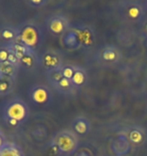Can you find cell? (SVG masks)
<instances>
[{
    "instance_id": "cell-1",
    "label": "cell",
    "mask_w": 147,
    "mask_h": 156,
    "mask_svg": "<svg viewBox=\"0 0 147 156\" xmlns=\"http://www.w3.org/2000/svg\"><path fill=\"white\" fill-rule=\"evenodd\" d=\"M21 40L28 47H33L37 43V33L31 27H25L21 33Z\"/></svg>"
},
{
    "instance_id": "cell-2",
    "label": "cell",
    "mask_w": 147,
    "mask_h": 156,
    "mask_svg": "<svg viewBox=\"0 0 147 156\" xmlns=\"http://www.w3.org/2000/svg\"><path fill=\"white\" fill-rule=\"evenodd\" d=\"M7 114L10 119H13V120H16L18 122L23 120V118L25 117V108L21 104L15 102L8 108Z\"/></svg>"
},
{
    "instance_id": "cell-3",
    "label": "cell",
    "mask_w": 147,
    "mask_h": 156,
    "mask_svg": "<svg viewBox=\"0 0 147 156\" xmlns=\"http://www.w3.org/2000/svg\"><path fill=\"white\" fill-rule=\"evenodd\" d=\"M58 146L64 152H70L75 147V143L73 139L68 136H61L58 140Z\"/></svg>"
},
{
    "instance_id": "cell-4",
    "label": "cell",
    "mask_w": 147,
    "mask_h": 156,
    "mask_svg": "<svg viewBox=\"0 0 147 156\" xmlns=\"http://www.w3.org/2000/svg\"><path fill=\"white\" fill-rule=\"evenodd\" d=\"M32 96H33L34 101L38 102V104H43V102H45L46 99H48V92L42 88H37L34 90Z\"/></svg>"
},
{
    "instance_id": "cell-5",
    "label": "cell",
    "mask_w": 147,
    "mask_h": 156,
    "mask_svg": "<svg viewBox=\"0 0 147 156\" xmlns=\"http://www.w3.org/2000/svg\"><path fill=\"white\" fill-rule=\"evenodd\" d=\"M0 156H20V153L16 148L5 147L0 150Z\"/></svg>"
},
{
    "instance_id": "cell-6",
    "label": "cell",
    "mask_w": 147,
    "mask_h": 156,
    "mask_svg": "<svg viewBox=\"0 0 147 156\" xmlns=\"http://www.w3.org/2000/svg\"><path fill=\"white\" fill-rule=\"evenodd\" d=\"M51 30L54 33H57V34L62 33V30H64V26H62V23L61 20H54L51 23Z\"/></svg>"
},
{
    "instance_id": "cell-7",
    "label": "cell",
    "mask_w": 147,
    "mask_h": 156,
    "mask_svg": "<svg viewBox=\"0 0 147 156\" xmlns=\"http://www.w3.org/2000/svg\"><path fill=\"white\" fill-rule=\"evenodd\" d=\"M73 81H74V83H76V84H78V85H80V84H83V82L85 81V76H84V74L82 72L78 71V72L74 73Z\"/></svg>"
},
{
    "instance_id": "cell-8",
    "label": "cell",
    "mask_w": 147,
    "mask_h": 156,
    "mask_svg": "<svg viewBox=\"0 0 147 156\" xmlns=\"http://www.w3.org/2000/svg\"><path fill=\"white\" fill-rule=\"evenodd\" d=\"M130 139L132 140L133 142L138 143L142 140V135L138 132V131H132L130 134Z\"/></svg>"
},
{
    "instance_id": "cell-9",
    "label": "cell",
    "mask_w": 147,
    "mask_h": 156,
    "mask_svg": "<svg viewBox=\"0 0 147 156\" xmlns=\"http://www.w3.org/2000/svg\"><path fill=\"white\" fill-rule=\"evenodd\" d=\"M75 128H76L77 132H79L81 134L86 133V131H87V125L85 122H78L76 124V126H75Z\"/></svg>"
},
{
    "instance_id": "cell-10",
    "label": "cell",
    "mask_w": 147,
    "mask_h": 156,
    "mask_svg": "<svg viewBox=\"0 0 147 156\" xmlns=\"http://www.w3.org/2000/svg\"><path fill=\"white\" fill-rule=\"evenodd\" d=\"M62 74H64L65 78L70 79V78H73V76H74V71H73V69H71V68H65Z\"/></svg>"
},
{
    "instance_id": "cell-11",
    "label": "cell",
    "mask_w": 147,
    "mask_h": 156,
    "mask_svg": "<svg viewBox=\"0 0 147 156\" xmlns=\"http://www.w3.org/2000/svg\"><path fill=\"white\" fill-rule=\"evenodd\" d=\"M15 49H16V57L18 58H21L22 59L23 58V54H24V52H25V50H24L23 47H21V46H16L15 47Z\"/></svg>"
},
{
    "instance_id": "cell-12",
    "label": "cell",
    "mask_w": 147,
    "mask_h": 156,
    "mask_svg": "<svg viewBox=\"0 0 147 156\" xmlns=\"http://www.w3.org/2000/svg\"><path fill=\"white\" fill-rule=\"evenodd\" d=\"M115 57L116 56L112 51H107L104 53V59H106V60H114Z\"/></svg>"
},
{
    "instance_id": "cell-13",
    "label": "cell",
    "mask_w": 147,
    "mask_h": 156,
    "mask_svg": "<svg viewBox=\"0 0 147 156\" xmlns=\"http://www.w3.org/2000/svg\"><path fill=\"white\" fill-rule=\"evenodd\" d=\"M138 14H139V10H138V8H136V7H132V8H130V10H129V15L131 17H133V18H135L138 16Z\"/></svg>"
},
{
    "instance_id": "cell-14",
    "label": "cell",
    "mask_w": 147,
    "mask_h": 156,
    "mask_svg": "<svg viewBox=\"0 0 147 156\" xmlns=\"http://www.w3.org/2000/svg\"><path fill=\"white\" fill-rule=\"evenodd\" d=\"M8 53L4 51V50H1L0 51V61H2V62H4L6 60H8Z\"/></svg>"
},
{
    "instance_id": "cell-15",
    "label": "cell",
    "mask_w": 147,
    "mask_h": 156,
    "mask_svg": "<svg viewBox=\"0 0 147 156\" xmlns=\"http://www.w3.org/2000/svg\"><path fill=\"white\" fill-rule=\"evenodd\" d=\"M59 85L62 87H68L70 86V81L67 78H62V79H59Z\"/></svg>"
},
{
    "instance_id": "cell-16",
    "label": "cell",
    "mask_w": 147,
    "mask_h": 156,
    "mask_svg": "<svg viewBox=\"0 0 147 156\" xmlns=\"http://www.w3.org/2000/svg\"><path fill=\"white\" fill-rule=\"evenodd\" d=\"M2 36L4 39H12L13 38V34H12L10 30H4L2 34Z\"/></svg>"
},
{
    "instance_id": "cell-17",
    "label": "cell",
    "mask_w": 147,
    "mask_h": 156,
    "mask_svg": "<svg viewBox=\"0 0 147 156\" xmlns=\"http://www.w3.org/2000/svg\"><path fill=\"white\" fill-rule=\"evenodd\" d=\"M22 60V62L24 64H26L27 66H30L31 65V63H32V60H31V58L30 57H28V56H24V57L21 59Z\"/></svg>"
},
{
    "instance_id": "cell-18",
    "label": "cell",
    "mask_w": 147,
    "mask_h": 156,
    "mask_svg": "<svg viewBox=\"0 0 147 156\" xmlns=\"http://www.w3.org/2000/svg\"><path fill=\"white\" fill-rule=\"evenodd\" d=\"M8 60L11 62V63H13V62L16 61V56H14V55H9L8 56Z\"/></svg>"
},
{
    "instance_id": "cell-19",
    "label": "cell",
    "mask_w": 147,
    "mask_h": 156,
    "mask_svg": "<svg viewBox=\"0 0 147 156\" xmlns=\"http://www.w3.org/2000/svg\"><path fill=\"white\" fill-rule=\"evenodd\" d=\"M5 89H7V84H6V83L0 84V90H1V91H4Z\"/></svg>"
},
{
    "instance_id": "cell-20",
    "label": "cell",
    "mask_w": 147,
    "mask_h": 156,
    "mask_svg": "<svg viewBox=\"0 0 147 156\" xmlns=\"http://www.w3.org/2000/svg\"><path fill=\"white\" fill-rule=\"evenodd\" d=\"M10 124L11 125H16L17 124V121L16 120H13V119H10Z\"/></svg>"
},
{
    "instance_id": "cell-21",
    "label": "cell",
    "mask_w": 147,
    "mask_h": 156,
    "mask_svg": "<svg viewBox=\"0 0 147 156\" xmlns=\"http://www.w3.org/2000/svg\"><path fill=\"white\" fill-rule=\"evenodd\" d=\"M1 145H2V139H1V137H0V148H1Z\"/></svg>"
}]
</instances>
